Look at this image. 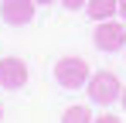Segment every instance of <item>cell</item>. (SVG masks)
Segmentation results:
<instances>
[{"instance_id": "1", "label": "cell", "mask_w": 126, "mask_h": 123, "mask_svg": "<svg viewBox=\"0 0 126 123\" xmlns=\"http://www.w3.org/2000/svg\"><path fill=\"white\" fill-rule=\"evenodd\" d=\"M85 92L95 106H112V102L123 96V82L116 79V72H92L89 82H85Z\"/></svg>"}, {"instance_id": "2", "label": "cell", "mask_w": 126, "mask_h": 123, "mask_svg": "<svg viewBox=\"0 0 126 123\" xmlns=\"http://www.w3.org/2000/svg\"><path fill=\"white\" fill-rule=\"evenodd\" d=\"M89 62L79 58V55H65V58L55 62V82L62 85V89H85V82H89Z\"/></svg>"}, {"instance_id": "3", "label": "cell", "mask_w": 126, "mask_h": 123, "mask_svg": "<svg viewBox=\"0 0 126 123\" xmlns=\"http://www.w3.org/2000/svg\"><path fill=\"white\" fill-rule=\"evenodd\" d=\"M92 41L99 51H119V48H126V24L123 20H99Z\"/></svg>"}, {"instance_id": "4", "label": "cell", "mask_w": 126, "mask_h": 123, "mask_svg": "<svg viewBox=\"0 0 126 123\" xmlns=\"http://www.w3.org/2000/svg\"><path fill=\"white\" fill-rule=\"evenodd\" d=\"M38 3L34 0H0V20L10 24V27H24L34 20Z\"/></svg>"}, {"instance_id": "5", "label": "cell", "mask_w": 126, "mask_h": 123, "mask_svg": "<svg viewBox=\"0 0 126 123\" xmlns=\"http://www.w3.org/2000/svg\"><path fill=\"white\" fill-rule=\"evenodd\" d=\"M0 85L3 89H14V92L24 89L27 85V65L21 58H14V55L10 58H0Z\"/></svg>"}, {"instance_id": "6", "label": "cell", "mask_w": 126, "mask_h": 123, "mask_svg": "<svg viewBox=\"0 0 126 123\" xmlns=\"http://www.w3.org/2000/svg\"><path fill=\"white\" fill-rule=\"evenodd\" d=\"M85 10H89V17L95 20V24H99V20H112L119 14V0H89Z\"/></svg>"}, {"instance_id": "7", "label": "cell", "mask_w": 126, "mask_h": 123, "mask_svg": "<svg viewBox=\"0 0 126 123\" xmlns=\"http://www.w3.org/2000/svg\"><path fill=\"white\" fill-rule=\"evenodd\" d=\"M95 116L89 113V106H68L65 109V116H62V123H92Z\"/></svg>"}, {"instance_id": "8", "label": "cell", "mask_w": 126, "mask_h": 123, "mask_svg": "<svg viewBox=\"0 0 126 123\" xmlns=\"http://www.w3.org/2000/svg\"><path fill=\"white\" fill-rule=\"evenodd\" d=\"M89 0H62V7H68V10H82Z\"/></svg>"}, {"instance_id": "9", "label": "cell", "mask_w": 126, "mask_h": 123, "mask_svg": "<svg viewBox=\"0 0 126 123\" xmlns=\"http://www.w3.org/2000/svg\"><path fill=\"white\" fill-rule=\"evenodd\" d=\"M92 123H123L119 116H112V113H102V116H95Z\"/></svg>"}, {"instance_id": "10", "label": "cell", "mask_w": 126, "mask_h": 123, "mask_svg": "<svg viewBox=\"0 0 126 123\" xmlns=\"http://www.w3.org/2000/svg\"><path fill=\"white\" fill-rule=\"evenodd\" d=\"M119 17H126V0H119Z\"/></svg>"}, {"instance_id": "11", "label": "cell", "mask_w": 126, "mask_h": 123, "mask_svg": "<svg viewBox=\"0 0 126 123\" xmlns=\"http://www.w3.org/2000/svg\"><path fill=\"white\" fill-rule=\"evenodd\" d=\"M119 102H123V109H126V85H123V96H119Z\"/></svg>"}, {"instance_id": "12", "label": "cell", "mask_w": 126, "mask_h": 123, "mask_svg": "<svg viewBox=\"0 0 126 123\" xmlns=\"http://www.w3.org/2000/svg\"><path fill=\"white\" fill-rule=\"evenodd\" d=\"M34 3H44V7H48V3H51V0H34Z\"/></svg>"}, {"instance_id": "13", "label": "cell", "mask_w": 126, "mask_h": 123, "mask_svg": "<svg viewBox=\"0 0 126 123\" xmlns=\"http://www.w3.org/2000/svg\"><path fill=\"white\" fill-rule=\"evenodd\" d=\"M0 120H3V102H0Z\"/></svg>"}]
</instances>
